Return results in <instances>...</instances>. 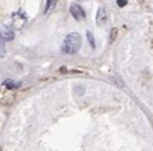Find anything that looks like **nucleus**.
Listing matches in <instances>:
<instances>
[{
    "label": "nucleus",
    "mask_w": 153,
    "mask_h": 151,
    "mask_svg": "<svg viewBox=\"0 0 153 151\" xmlns=\"http://www.w3.org/2000/svg\"><path fill=\"white\" fill-rule=\"evenodd\" d=\"M27 23V15L23 11H17L11 16V26L16 30L22 29Z\"/></svg>",
    "instance_id": "f03ea898"
},
{
    "label": "nucleus",
    "mask_w": 153,
    "mask_h": 151,
    "mask_svg": "<svg viewBox=\"0 0 153 151\" xmlns=\"http://www.w3.org/2000/svg\"><path fill=\"white\" fill-rule=\"evenodd\" d=\"M15 39V32L12 29L5 26V25H0V40L3 41H12Z\"/></svg>",
    "instance_id": "20e7f679"
},
{
    "label": "nucleus",
    "mask_w": 153,
    "mask_h": 151,
    "mask_svg": "<svg viewBox=\"0 0 153 151\" xmlns=\"http://www.w3.org/2000/svg\"><path fill=\"white\" fill-rule=\"evenodd\" d=\"M117 35H118V30H117V28H113V29L111 30V34H110V42H111V43H112L114 40H116Z\"/></svg>",
    "instance_id": "1a4fd4ad"
},
{
    "label": "nucleus",
    "mask_w": 153,
    "mask_h": 151,
    "mask_svg": "<svg viewBox=\"0 0 153 151\" xmlns=\"http://www.w3.org/2000/svg\"><path fill=\"white\" fill-rule=\"evenodd\" d=\"M5 55V46H4V41L0 40V58H4Z\"/></svg>",
    "instance_id": "9d476101"
},
{
    "label": "nucleus",
    "mask_w": 153,
    "mask_h": 151,
    "mask_svg": "<svg viewBox=\"0 0 153 151\" xmlns=\"http://www.w3.org/2000/svg\"><path fill=\"white\" fill-rule=\"evenodd\" d=\"M116 1H117V5L120 7H124L128 4V0H116Z\"/></svg>",
    "instance_id": "9b49d317"
},
{
    "label": "nucleus",
    "mask_w": 153,
    "mask_h": 151,
    "mask_svg": "<svg viewBox=\"0 0 153 151\" xmlns=\"http://www.w3.org/2000/svg\"><path fill=\"white\" fill-rule=\"evenodd\" d=\"M82 46V39L80 34L77 32H70L66 35V37L63 41L62 45V51L65 54H76Z\"/></svg>",
    "instance_id": "f257e3e1"
},
{
    "label": "nucleus",
    "mask_w": 153,
    "mask_h": 151,
    "mask_svg": "<svg viewBox=\"0 0 153 151\" xmlns=\"http://www.w3.org/2000/svg\"><path fill=\"white\" fill-rule=\"evenodd\" d=\"M3 85H4L6 89L12 90V89H17V88L21 85V83H16V82H12V81H10V79H6Z\"/></svg>",
    "instance_id": "0eeeda50"
},
{
    "label": "nucleus",
    "mask_w": 153,
    "mask_h": 151,
    "mask_svg": "<svg viewBox=\"0 0 153 151\" xmlns=\"http://www.w3.org/2000/svg\"><path fill=\"white\" fill-rule=\"evenodd\" d=\"M87 39H88V42L91 43L92 48H95V40H94V36L91 31H87Z\"/></svg>",
    "instance_id": "6e6552de"
},
{
    "label": "nucleus",
    "mask_w": 153,
    "mask_h": 151,
    "mask_svg": "<svg viewBox=\"0 0 153 151\" xmlns=\"http://www.w3.org/2000/svg\"><path fill=\"white\" fill-rule=\"evenodd\" d=\"M56 4H57L56 0H46V3H45V10H44V12H45V13H48L50 11H52V10L56 7Z\"/></svg>",
    "instance_id": "423d86ee"
},
{
    "label": "nucleus",
    "mask_w": 153,
    "mask_h": 151,
    "mask_svg": "<svg viewBox=\"0 0 153 151\" xmlns=\"http://www.w3.org/2000/svg\"><path fill=\"white\" fill-rule=\"evenodd\" d=\"M70 13H71V16L76 21H85L86 19V12H85V10L80 5H77V4H72L70 6Z\"/></svg>",
    "instance_id": "7ed1b4c3"
},
{
    "label": "nucleus",
    "mask_w": 153,
    "mask_h": 151,
    "mask_svg": "<svg viewBox=\"0 0 153 151\" xmlns=\"http://www.w3.org/2000/svg\"><path fill=\"white\" fill-rule=\"evenodd\" d=\"M107 19H108V15H107L106 9L104 6H100L97 12V24L99 26H102L107 23Z\"/></svg>",
    "instance_id": "39448f33"
}]
</instances>
